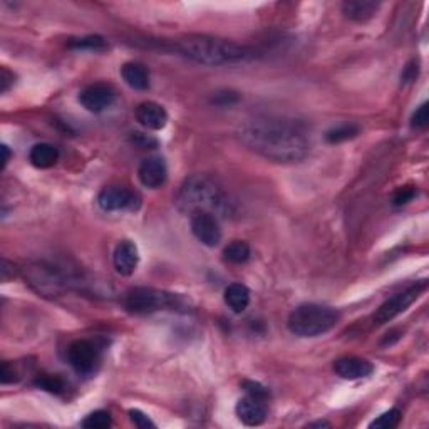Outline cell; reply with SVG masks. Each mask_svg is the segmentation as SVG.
Instances as JSON below:
<instances>
[{
	"label": "cell",
	"instance_id": "1",
	"mask_svg": "<svg viewBox=\"0 0 429 429\" xmlns=\"http://www.w3.org/2000/svg\"><path fill=\"white\" fill-rule=\"evenodd\" d=\"M240 139L256 155L275 163H297L309 155L305 128L297 121L255 118L241 126Z\"/></svg>",
	"mask_w": 429,
	"mask_h": 429
},
{
	"label": "cell",
	"instance_id": "2",
	"mask_svg": "<svg viewBox=\"0 0 429 429\" xmlns=\"http://www.w3.org/2000/svg\"><path fill=\"white\" fill-rule=\"evenodd\" d=\"M176 49L185 58L203 66H230L256 58V50L233 40L212 36H188L176 42Z\"/></svg>",
	"mask_w": 429,
	"mask_h": 429
},
{
	"label": "cell",
	"instance_id": "3",
	"mask_svg": "<svg viewBox=\"0 0 429 429\" xmlns=\"http://www.w3.org/2000/svg\"><path fill=\"white\" fill-rule=\"evenodd\" d=\"M176 207L180 212L188 213H212L223 217L230 213V202L227 195L212 178L205 175H193L183 181L176 193Z\"/></svg>",
	"mask_w": 429,
	"mask_h": 429
},
{
	"label": "cell",
	"instance_id": "4",
	"mask_svg": "<svg viewBox=\"0 0 429 429\" xmlns=\"http://www.w3.org/2000/svg\"><path fill=\"white\" fill-rule=\"evenodd\" d=\"M340 314L334 307L320 304H302L288 315L287 325L298 337H317L329 332L339 324Z\"/></svg>",
	"mask_w": 429,
	"mask_h": 429
},
{
	"label": "cell",
	"instance_id": "5",
	"mask_svg": "<svg viewBox=\"0 0 429 429\" xmlns=\"http://www.w3.org/2000/svg\"><path fill=\"white\" fill-rule=\"evenodd\" d=\"M124 305L133 314H153L178 305V295L151 287H136L126 293Z\"/></svg>",
	"mask_w": 429,
	"mask_h": 429
},
{
	"label": "cell",
	"instance_id": "6",
	"mask_svg": "<svg viewBox=\"0 0 429 429\" xmlns=\"http://www.w3.org/2000/svg\"><path fill=\"white\" fill-rule=\"evenodd\" d=\"M424 288H426V282H418L411 287L404 288L403 292L396 293V295L388 298L374 314V324L382 325L403 314V312L408 310L409 307L421 297Z\"/></svg>",
	"mask_w": 429,
	"mask_h": 429
},
{
	"label": "cell",
	"instance_id": "7",
	"mask_svg": "<svg viewBox=\"0 0 429 429\" xmlns=\"http://www.w3.org/2000/svg\"><path fill=\"white\" fill-rule=\"evenodd\" d=\"M141 203V195L126 186H107L97 195V205L104 212H138Z\"/></svg>",
	"mask_w": 429,
	"mask_h": 429
},
{
	"label": "cell",
	"instance_id": "8",
	"mask_svg": "<svg viewBox=\"0 0 429 429\" xmlns=\"http://www.w3.org/2000/svg\"><path fill=\"white\" fill-rule=\"evenodd\" d=\"M67 361L79 376H91L101 361V351L91 340H76L67 349Z\"/></svg>",
	"mask_w": 429,
	"mask_h": 429
},
{
	"label": "cell",
	"instance_id": "9",
	"mask_svg": "<svg viewBox=\"0 0 429 429\" xmlns=\"http://www.w3.org/2000/svg\"><path fill=\"white\" fill-rule=\"evenodd\" d=\"M190 227L198 241L207 246H217L222 241L223 232L220 220L212 213H193L190 217Z\"/></svg>",
	"mask_w": 429,
	"mask_h": 429
},
{
	"label": "cell",
	"instance_id": "10",
	"mask_svg": "<svg viewBox=\"0 0 429 429\" xmlns=\"http://www.w3.org/2000/svg\"><path fill=\"white\" fill-rule=\"evenodd\" d=\"M116 99V92L107 84H91V86L84 87L79 94V102L86 111L89 113H102L107 107L113 106Z\"/></svg>",
	"mask_w": 429,
	"mask_h": 429
},
{
	"label": "cell",
	"instance_id": "11",
	"mask_svg": "<svg viewBox=\"0 0 429 429\" xmlns=\"http://www.w3.org/2000/svg\"><path fill=\"white\" fill-rule=\"evenodd\" d=\"M235 413L246 426H259L267 418V401L246 394L237 403Z\"/></svg>",
	"mask_w": 429,
	"mask_h": 429
},
{
	"label": "cell",
	"instance_id": "12",
	"mask_svg": "<svg viewBox=\"0 0 429 429\" xmlns=\"http://www.w3.org/2000/svg\"><path fill=\"white\" fill-rule=\"evenodd\" d=\"M334 372L346 381L366 379L374 372V366L362 357H340L334 362Z\"/></svg>",
	"mask_w": 429,
	"mask_h": 429
},
{
	"label": "cell",
	"instance_id": "13",
	"mask_svg": "<svg viewBox=\"0 0 429 429\" xmlns=\"http://www.w3.org/2000/svg\"><path fill=\"white\" fill-rule=\"evenodd\" d=\"M138 178L141 181L143 186L146 188L156 190L161 188L166 183L168 178V170L165 161L158 156L146 158L141 161V165L138 168Z\"/></svg>",
	"mask_w": 429,
	"mask_h": 429
},
{
	"label": "cell",
	"instance_id": "14",
	"mask_svg": "<svg viewBox=\"0 0 429 429\" xmlns=\"http://www.w3.org/2000/svg\"><path fill=\"white\" fill-rule=\"evenodd\" d=\"M136 121L143 128L151 129V131H160L168 123V113L161 104L155 101H144L134 111Z\"/></svg>",
	"mask_w": 429,
	"mask_h": 429
},
{
	"label": "cell",
	"instance_id": "15",
	"mask_svg": "<svg viewBox=\"0 0 429 429\" xmlns=\"http://www.w3.org/2000/svg\"><path fill=\"white\" fill-rule=\"evenodd\" d=\"M139 262V251L138 246L133 244L131 240H123L116 245L114 254H113V265L116 272L124 277L134 273V270L138 267Z\"/></svg>",
	"mask_w": 429,
	"mask_h": 429
},
{
	"label": "cell",
	"instance_id": "16",
	"mask_svg": "<svg viewBox=\"0 0 429 429\" xmlns=\"http://www.w3.org/2000/svg\"><path fill=\"white\" fill-rule=\"evenodd\" d=\"M381 4L372 0H346L342 4V13L356 22H366L376 16Z\"/></svg>",
	"mask_w": 429,
	"mask_h": 429
},
{
	"label": "cell",
	"instance_id": "17",
	"mask_svg": "<svg viewBox=\"0 0 429 429\" xmlns=\"http://www.w3.org/2000/svg\"><path fill=\"white\" fill-rule=\"evenodd\" d=\"M29 161L39 170H48L59 161V149L50 143H37L31 148Z\"/></svg>",
	"mask_w": 429,
	"mask_h": 429
},
{
	"label": "cell",
	"instance_id": "18",
	"mask_svg": "<svg viewBox=\"0 0 429 429\" xmlns=\"http://www.w3.org/2000/svg\"><path fill=\"white\" fill-rule=\"evenodd\" d=\"M121 76L129 87L136 91H146L149 87V72L141 63H126L121 67Z\"/></svg>",
	"mask_w": 429,
	"mask_h": 429
},
{
	"label": "cell",
	"instance_id": "19",
	"mask_svg": "<svg viewBox=\"0 0 429 429\" xmlns=\"http://www.w3.org/2000/svg\"><path fill=\"white\" fill-rule=\"evenodd\" d=\"M225 304L235 314H241L250 305V290L244 283H232L225 288Z\"/></svg>",
	"mask_w": 429,
	"mask_h": 429
},
{
	"label": "cell",
	"instance_id": "20",
	"mask_svg": "<svg viewBox=\"0 0 429 429\" xmlns=\"http://www.w3.org/2000/svg\"><path fill=\"white\" fill-rule=\"evenodd\" d=\"M250 245L244 240H233L232 244H228L223 250V256H225L227 262L240 265L245 264L250 259Z\"/></svg>",
	"mask_w": 429,
	"mask_h": 429
},
{
	"label": "cell",
	"instance_id": "21",
	"mask_svg": "<svg viewBox=\"0 0 429 429\" xmlns=\"http://www.w3.org/2000/svg\"><path fill=\"white\" fill-rule=\"evenodd\" d=\"M34 384L39 389L48 391V393H50V394H63L64 391H66V382H64L63 377L55 376V374L37 376Z\"/></svg>",
	"mask_w": 429,
	"mask_h": 429
},
{
	"label": "cell",
	"instance_id": "22",
	"mask_svg": "<svg viewBox=\"0 0 429 429\" xmlns=\"http://www.w3.org/2000/svg\"><path fill=\"white\" fill-rule=\"evenodd\" d=\"M359 134V126L356 124H342L337 126V128L330 129L325 134V139H327L329 143H340V141H347V139L356 138Z\"/></svg>",
	"mask_w": 429,
	"mask_h": 429
},
{
	"label": "cell",
	"instance_id": "23",
	"mask_svg": "<svg viewBox=\"0 0 429 429\" xmlns=\"http://www.w3.org/2000/svg\"><path fill=\"white\" fill-rule=\"evenodd\" d=\"M401 418H403V413L399 411L398 408L394 409H389V411H386L384 414H381L379 418L374 419L369 424L371 429H393L398 426V424L401 423Z\"/></svg>",
	"mask_w": 429,
	"mask_h": 429
},
{
	"label": "cell",
	"instance_id": "24",
	"mask_svg": "<svg viewBox=\"0 0 429 429\" xmlns=\"http://www.w3.org/2000/svg\"><path fill=\"white\" fill-rule=\"evenodd\" d=\"M69 48L72 49H89V50H104L107 42L101 36H86L81 39H72L69 42Z\"/></svg>",
	"mask_w": 429,
	"mask_h": 429
},
{
	"label": "cell",
	"instance_id": "25",
	"mask_svg": "<svg viewBox=\"0 0 429 429\" xmlns=\"http://www.w3.org/2000/svg\"><path fill=\"white\" fill-rule=\"evenodd\" d=\"M113 424V418L107 411H94L82 421V426L86 429H106Z\"/></svg>",
	"mask_w": 429,
	"mask_h": 429
},
{
	"label": "cell",
	"instance_id": "26",
	"mask_svg": "<svg viewBox=\"0 0 429 429\" xmlns=\"http://www.w3.org/2000/svg\"><path fill=\"white\" fill-rule=\"evenodd\" d=\"M129 419H131V423L139 429L156 428V424L149 419V416H146L143 411H139V409H131V411H129Z\"/></svg>",
	"mask_w": 429,
	"mask_h": 429
},
{
	"label": "cell",
	"instance_id": "27",
	"mask_svg": "<svg viewBox=\"0 0 429 429\" xmlns=\"http://www.w3.org/2000/svg\"><path fill=\"white\" fill-rule=\"evenodd\" d=\"M244 389L246 391V394L250 396H255V398H260V399H268V389L264 388L262 384H259V382H254V381H245L244 382Z\"/></svg>",
	"mask_w": 429,
	"mask_h": 429
},
{
	"label": "cell",
	"instance_id": "28",
	"mask_svg": "<svg viewBox=\"0 0 429 429\" xmlns=\"http://www.w3.org/2000/svg\"><path fill=\"white\" fill-rule=\"evenodd\" d=\"M416 195H418L416 188H411V186H406V188L398 190V193L394 195L393 203L396 205V207H403V205L411 202V200L414 197H416Z\"/></svg>",
	"mask_w": 429,
	"mask_h": 429
},
{
	"label": "cell",
	"instance_id": "29",
	"mask_svg": "<svg viewBox=\"0 0 429 429\" xmlns=\"http://www.w3.org/2000/svg\"><path fill=\"white\" fill-rule=\"evenodd\" d=\"M428 102H423L421 106L418 107L416 111H414L413 118H411V124L414 128H426L428 126Z\"/></svg>",
	"mask_w": 429,
	"mask_h": 429
},
{
	"label": "cell",
	"instance_id": "30",
	"mask_svg": "<svg viewBox=\"0 0 429 429\" xmlns=\"http://www.w3.org/2000/svg\"><path fill=\"white\" fill-rule=\"evenodd\" d=\"M239 101V94L233 91H223V92H217L213 96V102L218 106H232L233 102Z\"/></svg>",
	"mask_w": 429,
	"mask_h": 429
},
{
	"label": "cell",
	"instance_id": "31",
	"mask_svg": "<svg viewBox=\"0 0 429 429\" xmlns=\"http://www.w3.org/2000/svg\"><path fill=\"white\" fill-rule=\"evenodd\" d=\"M418 74H419L418 60H411V63L404 67L403 74H401V79H403V82H413V81H416Z\"/></svg>",
	"mask_w": 429,
	"mask_h": 429
},
{
	"label": "cell",
	"instance_id": "32",
	"mask_svg": "<svg viewBox=\"0 0 429 429\" xmlns=\"http://www.w3.org/2000/svg\"><path fill=\"white\" fill-rule=\"evenodd\" d=\"M17 381V374L13 367L9 362H2V369H0V382L2 384H12Z\"/></svg>",
	"mask_w": 429,
	"mask_h": 429
},
{
	"label": "cell",
	"instance_id": "33",
	"mask_svg": "<svg viewBox=\"0 0 429 429\" xmlns=\"http://www.w3.org/2000/svg\"><path fill=\"white\" fill-rule=\"evenodd\" d=\"M13 79H16V76H13L9 69H0V92H2V94L11 89V86H13V82H16Z\"/></svg>",
	"mask_w": 429,
	"mask_h": 429
},
{
	"label": "cell",
	"instance_id": "34",
	"mask_svg": "<svg viewBox=\"0 0 429 429\" xmlns=\"http://www.w3.org/2000/svg\"><path fill=\"white\" fill-rule=\"evenodd\" d=\"M131 141L139 148H149V146H155V144H156L155 139L148 138L146 134H141V133H133Z\"/></svg>",
	"mask_w": 429,
	"mask_h": 429
},
{
	"label": "cell",
	"instance_id": "35",
	"mask_svg": "<svg viewBox=\"0 0 429 429\" xmlns=\"http://www.w3.org/2000/svg\"><path fill=\"white\" fill-rule=\"evenodd\" d=\"M2 170H6L9 160H11V149H9L7 144H2Z\"/></svg>",
	"mask_w": 429,
	"mask_h": 429
},
{
	"label": "cell",
	"instance_id": "36",
	"mask_svg": "<svg viewBox=\"0 0 429 429\" xmlns=\"http://www.w3.org/2000/svg\"><path fill=\"white\" fill-rule=\"evenodd\" d=\"M330 424L325 423V421H317V423H310L309 428H329Z\"/></svg>",
	"mask_w": 429,
	"mask_h": 429
}]
</instances>
